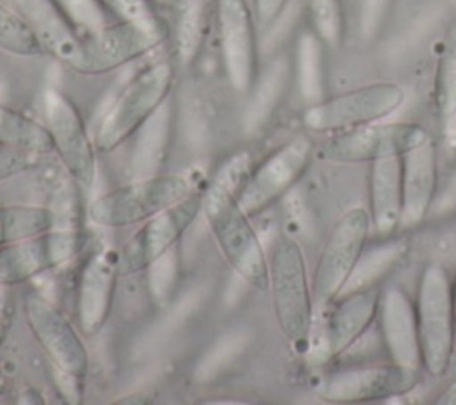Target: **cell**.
Segmentation results:
<instances>
[{
  "instance_id": "1",
  "label": "cell",
  "mask_w": 456,
  "mask_h": 405,
  "mask_svg": "<svg viewBox=\"0 0 456 405\" xmlns=\"http://www.w3.org/2000/svg\"><path fill=\"white\" fill-rule=\"evenodd\" d=\"M237 193L239 186L217 171L201 194V211L232 269L253 289L265 291L269 285L267 255L249 216L237 202Z\"/></svg>"
},
{
  "instance_id": "2",
  "label": "cell",
  "mask_w": 456,
  "mask_h": 405,
  "mask_svg": "<svg viewBox=\"0 0 456 405\" xmlns=\"http://www.w3.org/2000/svg\"><path fill=\"white\" fill-rule=\"evenodd\" d=\"M274 316L281 334L296 346L308 344L314 326V296L301 244L289 234L274 239L267 255Z\"/></svg>"
},
{
  "instance_id": "3",
  "label": "cell",
  "mask_w": 456,
  "mask_h": 405,
  "mask_svg": "<svg viewBox=\"0 0 456 405\" xmlns=\"http://www.w3.org/2000/svg\"><path fill=\"white\" fill-rule=\"evenodd\" d=\"M422 368L435 378L445 375L456 337L452 282L442 264L424 266L415 296Z\"/></svg>"
},
{
  "instance_id": "4",
  "label": "cell",
  "mask_w": 456,
  "mask_h": 405,
  "mask_svg": "<svg viewBox=\"0 0 456 405\" xmlns=\"http://www.w3.org/2000/svg\"><path fill=\"white\" fill-rule=\"evenodd\" d=\"M175 68L169 61H157L135 73L105 111L94 143L100 152H110L135 134V130L171 96Z\"/></svg>"
},
{
  "instance_id": "5",
  "label": "cell",
  "mask_w": 456,
  "mask_h": 405,
  "mask_svg": "<svg viewBox=\"0 0 456 405\" xmlns=\"http://www.w3.org/2000/svg\"><path fill=\"white\" fill-rule=\"evenodd\" d=\"M192 193L183 175H153L134 178L125 186L100 194L89 205V219L103 228H123L142 223Z\"/></svg>"
},
{
  "instance_id": "6",
  "label": "cell",
  "mask_w": 456,
  "mask_h": 405,
  "mask_svg": "<svg viewBox=\"0 0 456 405\" xmlns=\"http://www.w3.org/2000/svg\"><path fill=\"white\" fill-rule=\"evenodd\" d=\"M370 227L372 223L369 209L363 207L346 211L333 223L322 244L312 280L315 316L326 310V307L342 294L354 266L363 253Z\"/></svg>"
},
{
  "instance_id": "7",
  "label": "cell",
  "mask_w": 456,
  "mask_h": 405,
  "mask_svg": "<svg viewBox=\"0 0 456 405\" xmlns=\"http://www.w3.org/2000/svg\"><path fill=\"white\" fill-rule=\"evenodd\" d=\"M403 102L404 91L395 82L365 84L310 103L303 112V123L319 134H337L383 121Z\"/></svg>"
},
{
  "instance_id": "8",
  "label": "cell",
  "mask_w": 456,
  "mask_h": 405,
  "mask_svg": "<svg viewBox=\"0 0 456 405\" xmlns=\"http://www.w3.org/2000/svg\"><path fill=\"white\" fill-rule=\"evenodd\" d=\"M428 130L411 121L369 123L358 128L331 134L321 146V157L338 164L376 162L403 157L429 141Z\"/></svg>"
},
{
  "instance_id": "9",
  "label": "cell",
  "mask_w": 456,
  "mask_h": 405,
  "mask_svg": "<svg viewBox=\"0 0 456 405\" xmlns=\"http://www.w3.org/2000/svg\"><path fill=\"white\" fill-rule=\"evenodd\" d=\"M166 36L167 30L114 20L100 30L82 36L69 68L84 75H102L150 54Z\"/></svg>"
},
{
  "instance_id": "10",
  "label": "cell",
  "mask_w": 456,
  "mask_h": 405,
  "mask_svg": "<svg viewBox=\"0 0 456 405\" xmlns=\"http://www.w3.org/2000/svg\"><path fill=\"white\" fill-rule=\"evenodd\" d=\"M379 293L378 285L342 293L314 318L321 319V325L314 323L312 332H317V337L308 346L317 360L337 359L365 334L378 316Z\"/></svg>"
},
{
  "instance_id": "11",
  "label": "cell",
  "mask_w": 456,
  "mask_h": 405,
  "mask_svg": "<svg viewBox=\"0 0 456 405\" xmlns=\"http://www.w3.org/2000/svg\"><path fill=\"white\" fill-rule=\"evenodd\" d=\"M43 112L53 152H57L71 180L89 187L96 173V157L78 107L59 89L48 87L43 95Z\"/></svg>"
},
{
  "instance_id": "12",
  "label": "cell",
  "mask_w": 456,
  "mask_h": 405,
  "mask_svg": "<svg viewBox=\"0 0 456 405\" xmlns=\"http://www.w3.org/2000/svg\"><path fill=\"white\" fill-rule=\"evenodd\" d=\"M314 155V145L308 137L297 136L283 143L267 155L246 178L237 202L248 214H258L273 202L290 191V187L306 171Z\"/></svg>"
},
{
  "instance_id": "13",
  "label": "cell",
  "mask_w": 456,
  "mask_h": 405,
  "mask_svg": "<svg viewBox=\"0 0 456 405\" xmlns=\"http://www.w3.org/2000/svg\"><path fill=\"white\" fill-rule=\"evenodd\" d=\"M80 227H52L34 237L0 246V284L12 285L59 268L82 246Z\"/></svg>"
},
{
  "instance_id": "14",
  "label": "cell",
  "mask_w": 456,
  "mask_h": 405,
  "mask_svg": "<svg viewBox=\"0 0 456 405\" xmlns=\"http://www.w3.org/2000/svg\"><path fill=\"white\" fill-rule=\"evenodd\" d=\"M417 371L395 362L367 364L333 371L317 387L321 400L330 403H369L403 396L415 387Z\"/></svg>"
},
{
  "instance_id": "15",
  "label": "cell",
  "mask_w": 456,
  "mask_h": 405,
  "mask_svg": "<svg viewBox=\"0 0 456 405\" xmlns=\"http://www.w3.org/2000/svg\"><path fill=\"white\" fill-rule=\"evenodd\" d=\"M223 64L237 93H249L258 79L255 12L246 0H217Z\"/></svg>"
},
{
  "instance_id": "16",
  "label": "cell",
  "mask_w": 456,
  "mask_h": 405,
  "mask_svg": "<svg viewBox=\"0 0 456 405\" xmlns=\"http://www.w3.org/2000/svg\"><path fill=\"white\" fill-rule=\"evenodd\" d=\"M25 314L34 337L61 375L82 378L89 368V353L66 314L39 294L27 298Z\"/></svg>"
},
{
  "instance_id": "17",
  "label": "cell",
  "mask_w": 456,
  "mask_h": 405,
  "mask_svg": "<svg viewBox=\"0 0 456 405\" xmlns=\"http://www.w3.org/2000/svg\"><path fill=\"white\" fill-rule=\"evenodd\" d=\"M201 211V194L191 193L175 205L142 221L119 253V273L130 275L141 269L178 244V239Z\"/></svg>"
},
{
  "instance_id": "18",
  "label": "cell",
  "mask_w": 456,
  "mask_h": 405,
  "mask_svg": "<svg viewBox=\"0 0 456 405\" xmlns=\"http://www.w3.org/2000/svg\"><path fill=\"white\" fill-rule=\"evenodd\" d=\"M378 323L388 359L406 369L419 371L422 366L420 341L415 316V303L397 285L379 293Z\"/></svg>"
},
{
  "instance_id": "19",
  "label": "cell",
  "mask_w": 456,
  "mask_h": 405,
  "mask_svg": "<svg viewBox=\"0 0 456 405\" xmlns=\"http://www.w3.org/2000/svg\"><path fill=\"white\" fill-rule=\"evenodd\" d=\"M118 275L119 255L110 248L96 250L82 266L77 287V318L86 335H93L103 326L110 312Z\"/></svg>"
},
{
  "instance_id": "20",
  "label": "cell",
  "mask_w": 456,
  "mask_h": 405,
  "mask_svg": "<svg viewBox=\"0 0 456 405\" xmlns=\"http://www.w3.org/2000/svg\"><path fill=\"white\" fill-rule=\"evenodd\" d=\"M401 228L420 225L438 194V153L433 139L401 157Z\"/></svg>"
},
{
  "instance_id": "21",
  "label": "cell",
  "mask_w": 456,
  "mask_h": 405,
  "mask_svg": "<svg viewBox=\"0 0 456 405\" xmlns=\"http://www.w3.org/2000/svg\"><path fill=\"white\" fill-rule=\"evenodd\" d=\"M12 4L32 27L46 54L69 66L78 52L82 34L57 0H12Z\"/></svg>"
},
{
  "instance_id": "22",
  "label": "cell",
  "mask_w": 456,
  "mask_h": 405,
  "mask_svg": "<svg viewBox=\"0 0 456 405\" xmlns=\"http://www.w3.org/2000/svg\"><path fill=\"white\" fill-rule=\"evenodd\" d=\"M175 132V105L173 98L164 103L135 130L130 169L134 178L159 175L167 161Z\"/></svg>"
},
{
  "instance_id": "23",
  "label": "cell",
  "mask_w": 456,
  "mask_h": 405,
  "mask_svg": "<svg viewBox=\"0 0 456 405\" xmlns=\"http://www.w3.org/2000/svg\"><path fill=\"white\" fill-rule=\"evenodd\" d=\"M401 157L370 162L369 169V214L374 230L390 237L401 228Z\"/></svg>"
},
{
  "instance_id": "24",
  "label": "cell",
  "mask_w": 456,
  "mask_h": 405,
  "mask_svg": "<svg viewBox=\"0 0 456 405\" xmlns=\"http://www.w3.org/2000/svg\"><path fill=\"white\" fill-rule=\"evenodd\" d=\"M433 103L444 127L456 121V18L447 27L433 75Z\"/></svg>"
},
{
  "instance_id": "25",
  "label": "cell",
  "mask_w": 456,
  "mask_h": 405,
  "mask_svg": "<svg viewBox=\"0 0 456 405\" xmlns=\"http://www.w3.org/2000/svg\"><path fill=\"white\" fill-rule=\"evenodd\" d=\"M289 66L285 59H276L262 75H258L244 112V128L258 132L271 118L287 84Z\"/></svg>"
},
{
  "instance_id": "26",
  "label": "cell",
  "mask_w": 456,
  "mask_h": 405,
  "mask_svg": "<svg viewBox=\"0 0 456 405\" xmlns=\"http://www.w3.org/2000/svg\"><path fill=\"white\" fill-rule=\"evenodd\" d=\"M0 145L37 157L53 152V143L45 125L5 105H0Z\"/></svg>"
},
{
  "instance_id": "27",
  "label": "cell",
  "mask_w": 456,
  "mask_h": 405,
  "mask_svg": "<svg viewBox=\"0 0 456 405\" xmlns=\"http://www.w3.org/2000/svg\"><path fill=\"white\" fill-rule=\"evenodd\" d=\"M406 252L408 243L404 239L388 241L367 253L363 252L342 293L378 285V282L403 260Z\"/></svg>"
},
{
  "instance_id": "28",
  "label": "cell",
  "mask_w": 456,
  "mask_h": 405,
  "mask_svg": "<svg viewBox=\"0 0 456 405\" xmlns=\"http://www.w3.org/2000/svg\"><path fill=\"white\" fill-rule=\"evenodd\" d=\"M53 227V212L41 205H0V246L43 234Z\"/></svg>"
},
{
  "instance_id": "29",
  "label": "cell",
  "mask_w": 456,
  "mask_h": 405,
  "mask_svg": "<svg viewBox=\"0 0 456 405\" xmlns=\"http://www.w3.org/2000/svg\"><path fill=\"white\" fill-rule=\"evenodd\" d=\"M249 343V332L244 326L226 330L219 335L208 350L200 357L194 368V380L200 384H208L216 380L223 371H226L232 362L242 355Z\"/></svg>"
},
{
  "instance_id": "30",
  "label": "cell",
  "mask_w": 456,
  "mask_h": 405,
  "mask_svg": "<svg viewBox=\"0 0 456 405\" xmlns=\"http://www.w3.org/2000/svg\"><path fill=\"white\" fill-rule=\"evenodd\" d=\"M207 0H176V54L183 64L192 62L203 45Z\"/></svg>"
},
{
  "instance_id": "31",
  "label": "cell",
  "mask_w": 456,
  "mask_h": 405,
  "mask_svg": "<svg viewBox=\"0 0 456 405\" xmlns=\"http://www.w3.org/2000/svg\"><path fill=\"white\" fill-rule=\"evenodd\" d=\"M0 50L18 57H41L46 54L43 43L27 23V20L12 7L0 2Z\"/></svg>"
},
{
  "instance_id": "32",
  "label": "cell",
  "mask_w": 456,
  "mask_h": 405,
  "mask_svg": "<svg viewBox=\"0 0 456 405\" xmlns=\"http://www.w3.org/2000/svg\"><path fill=\"white\" fill-rule=\"evenodd\" d=\"M180 277V257H178V244L153 259L146 266V280H148V293L151 300L159 307H167L178 287Z\"/></svg>"
},
{
  "instance_id": "33",
  "label": "cell",
  "mask_w": 456,
  "mask_h": 405,
  "mask_svg": "<svg viewBox=\"0 0 456 405\" xmlns=\"http://www.w3.org/2000/svg\"><path fill=\"white\" fill-rule=\"evenodd\" d=\"M57 4L82 36L96 32L114 21L102 0H57Z\"/></svg>"
},
{
  "instance_id": "34",
  "label": "cell",
  "mask_w": 456,
  "mask_h": 405,
  "mask_svg": "<svg viewBox=\"0 0 456 405\" xmlns=\"http://www.w3.org/2000/svg\"><path fill=\"white\" fill-rule=\"evenodd\" d=\"M102 4L114 20L167 30L164 20L155 11V0H102Z\"/></svg>"
},
{
  "instance_id": "35",
  "label": "cell",
  "mask_w": 456,
  "mask_h": 405,
  "mask_svg": "<svg viewBox=\"0 0 456 405\" xmlns=\"http://www.w3.org/2000/svg\"><path fill=\"white\" fill-rule=\"evenodd\" d=\"M319 45L321 39L314 34H306L299 46V77L305 98L310 103L322 98L319 91Z\"/></svg>"
},
{
  "instance_id": "36",
  "label": "cell",
  "mask_w": 456,
  "mask_h": 405,
  "mask_svg": "<svg viewBox=\"0 0 456 405\" xmlns=\"http://www.w3.org/2000/svg\"><path fill=\"white\" fill-rule=\"evenodd\" d=\"M37 162V155L25 153L0 145V180L11 178L30 169Z\"/></svg>"
},
{
  "instance_id": "37",
  "label": "cell",
  "mask_w": 456,
  "mask_h": 405,
  "mask_svg": "<svg viewBox=\"0 0 456 405\" xmlns=\"http://www.w3.org/2000/svg\"><path fill=\"white\" fill-rule=\"evenodd\" d=\"M289 0H255V20L260 27H273L287 9Z\"/></svg>"
},
{
  "instance_id": "38",
  "label": "cell",
  "mask_w": 456,
  "mask_h": 405,
  "mask_svg": "<svg viewBox=\"0 0 456 405\" xmlns=\"http://www.w3.org/2000/svg\"><path fill=\"white\" fill-rule=\"evenodd\" d=\"M452 211H456V168H454L452 175L449 177L447 184L444 186V189L436 194L433 209H431V212H435L436 216L449 214Z\"/></svg>"
},
{
  "instance_id": "39",
  "label": "cell",
  "mask_w": 456,
  "mask_h": 405,
  "mask_svg": "<svg viewBox=\"0 0 456 405\" xmlns=\"http://www.w3.org/2000/svg\"><path fill=\"white\" fill-rule=\"evenodd\" d=\"M9 321H11V300L5 291V285L0 284V343L9 328Z\"/></svg>"
},
{
  "instance_id": "40",
  "label": "cell",
  "mask_w": 456,
  "mask_h": 405,
  "mask_svg": "<svg viewBox=\"0 0 456 405\" xmlns=\"http://www.w3.org/2000/svg\"><path fill=\"white\" fill-rule=\"evenodd\" d=\"M436 403H445V405H456V382H452L436 400Z\"/></svg>"
},
{
  "instance_id": "41",
  "label": "cell",
  "mask_w": 456,
  "mask_h": 405,
  "mask_svg": "<svg viewBox=\"0 0 456 405\" xmlns=\"http://www.w3.org/2000/svg\"><path fill=\"white\" fill-rule=\"evenodd\" d=\"M452 300H454V314H456V278L452 282Z\"/></svg>"
}]
</instances>
